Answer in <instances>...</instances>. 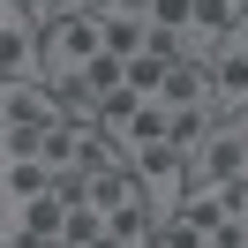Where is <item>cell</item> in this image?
<instances>
[{
	"label": "cell",
	"instance_id": "cell-1",
	"mask_svg": "<svg viewBox=\"0 0 248 248\" xmlns=\"http://www.w3.org/2000/svg\"><path fill=\"white\" fill-rule=\"evenodd\" d=\"M233 173H248V128L218 113V128H211V136H203V151L188 158V181H203V188H218V181H233Z\"/></svg>",
	"mask_w": 248,
	"mask_h": 248
},
{
	"label": "cell",
	"instance_id": "cell-2",
	"mask_svg": "<svg viewBox=\"0 0 248 248\" xmlns=\"http://www.w3.org/2000/svg\"><path fill=\"white\" fill-rule=\"evenodd\" d=\"M98 53H106V38H98L91 16H61L46 31V61H38V76H68V68H91Z\"/></svg>",
	"mask_w": 248,
	"mask_h": 248
},
{
	"label": "cell",
	"instance_id": "cell-3",
	"mask_svg": "<svg viewBox=\"0 0 248 248\" xmlns=\"http://www.w3.org/2000/svg\"><path fill=\"white\" fill-rule=\"evenodd\" d=\"M46 61V31L31 16H0V83H38Z\"/></svg>",
	"mask_w": 248,
	"mask_h": 248
},
{
	"label": "cell",
	"instance_id": "cell-4",
	"mask_svg": "<svg viewBox=\"0 0 248 248\" xmlns=\"http://www.w3.org/2000/svg\"><path fill=\"white\" fill-rule=\"evenodd\" d=\"M158 106L188 113V106H211V61H173L166 83H158Z\"/></svg>",
	"mask_w": 248,
	"mask_h": 248
},
{
	"label": "cell",
	"instance_id": "cell-5",
	"mask_svg": "<svg viewBox=\"0 0 248 248\" xmlns=\"http://www.w3.org/2000/svg\"><path fill=\"white\" fill-rule=\"evenodd\" d=\"M8 218H16V233L31 248H46V241H61V226H68V211H61V196H31V203H8Z\"/></svg>",
	"mask_w": 248,
	"mask_h": 248
},
{
	"label": "cell",
	"instance_id": "cell-6",
	"mask_svg": "<svg viewBox=\"0 0 248 248\" xmlns=\"http://www.w3.org/2000/svg\"><path fill=\"white\" fill-rule=\"evenodd\" d=\"M91 203L106 218H121V211H143V181H136V166H106V173H91Z\"/></svg>",
	"mask_w": 248,
	"mask_h": 248
},
{
	"label": "cell",
	"instance_id": "cell-7",
	"mask_svg": "<svg viewBox=\"0 0 248 248\" xmlns=\"http://www.w3.org/2000/svg\"><path fill=\"white\" fill-rule=\"evenodd\" d=\"M53 188V166L46 158H0V203H31Z\"/></svg>",
	"mask_w": 248,
	"mask_h": 248
},
{
	"label": "cell",
	"instance_id": "cell-8",
	"mask_svg": "<svg viewBox=\"0 0 248 248\" xmlns=\"http://www.w3.org/2000/svg\"><path fill=\"white\" fill-rule=\"evenodd\" d=\"M173 218H181V226H196V233H211L218 218H226V196H218V188H203V181H188V188H181V211H173Z\"/></svg>",
	"mask_w": 248,
	"mask_h": 248
},
{
	"label": "cell",
	"instance_id": "cell-9",
	"mask_svg": "<svg viewBox=\"0 0 248 248\" xmlns=\"http://www.w3.org/2000/svg\"><path fill=\"white\" fill-rule=\"evenodd\" d=\"M121 143L106 136V128H76V158H68V166H83V173H106V166H121Z\"/></svg>",
	"mask_w": 248,
	"mask_h": 248
},
{
	"label": "cell",
	"instance_id": "cell-10",
	"mask_svg": "<svg viewBox=\"0 0 248 248\" xmlns=\"http://www.w3.org/2000/svg\"><path fill=\"white\" fill-rule=\"evenodd\" d=\"M98 38H106V53L136 61V53L151 46V23H143V16H106V23H98Z\"/></svg>",
	"mask_w": 248,
	"mask_h": 248
},
{
	"label": "cell",
	"instance_id": "cell-11",
	"mask_svg": "<svg viewBox=\"0 0 248 248\" xmlns=\"http://www.w3.org/2000/svg\"><path fill=\"white\" fill-rule=\"evenodd\" d=\"M166 121H173V113L158 106V98H136V113H128V128H121V151H136V143H158V136H166Z\"/></svg>",
	"mask_w": 248,
	"mask_h": 248
},
{
	"label": "cell",
	"instance_id": "cell-12",
	"mask_svg": "<svg viewBox=\"0 0 248 248\" xmlns=\"http://www.w3.org/2000/svg\"><path fill=\"white\" fill-rule=\"evenodd\" d=\"M98 233H106V211H98V203H76V211H68V226H61V241H68V248H91Z\"/></svg>",
	"mask_w": 248,
	"mask_h": 248
},
{
	"label": "cell",
	"instance_id": "cell-13",
	"mask_svg": "<svg viewBox=\"0 0 248 248\" xmlns=\"http://www.w3.org/2000/svg\"><path fill=\"white\" fill-rule=\"evenodd\" d=\"M143 23H151V31H173V38H181L188 23H196V0H151V16H143Z\"/></svg>",
	"mask_w": 248,
	"mask_h": 248
},
{
	"label": "cell",
	"instance_id": "cell-14",
	"mask_svg": "<svg viewBox=\"0 0 248 248\" xmlns=\"http://www.w3.org/2000/svg\"><path fill=\"white\" fill-rule=\"evenodd\" d=\"M83 83H91L98 98H106V91H121V83H128V61H121V53H98V61L83 68Z\"/></svg>",
	"mask_w": 248,
	"mask_h": 248
},
{
	"label": "cell",
	"instance_id": "cell-15",
	"mask_svg": "<svg viewBox=\"0 0 248 248\" xmlns=\"http://www.w3.org/2000/svg\"><path fill=\"white\" fill-rule=\"evenodd\" d=\"M38 158H46V166L61 173L68 158H76V121H53V128H46V143H38Z\"/></svg>",
	"mask_w": 248,
	"mask_h": 248
},
{
	"label": "cell",
	"instance_id": "cell-16",
	"mask_svg": "<svg viewBox=\"0 0 248 248\" xmlns=\"http://www.w3.org/2000/svg\"><path fill=\"white\" fill-rule=\"evenodd\" d=\"M166 68H173V61H151V53H136V61H128V91H136V98H158Z\"/></svg>",
	"mask_w": 248,
	"mask_h": 248
},
{
	"label": "cell",
	"instance_id": "cell-17",
	"mask_svg": "<svg viewBox=\"0 0 248 248\" xmlns=\"http://www.w3.org/2000/svg\"><path fill=\"white\" fill-rule=\"evenodd\" d=\"M53 196H61V211L91 203V173H83V166H61V173H53Z\"/></svg>",
	"mask_w": 248,
	"mask_h": 248
},
{
	"label": "cell",
	"instance_id": "cell-18",
	"mask_svg": "<svg viewBox=\"0 0 248 248\" xmlns=\"http://www.w3.org/2000/svg\"><path fill=\"white\" fill-rule=\"evenodd\" d=\"M181 61H218V31L188 23V31H181Z\"/></svg>",
	"mask_w": 248,
	"mask_h": 248
},
{
	"label": "cell",
	"instance_id": "cell-19",
	"mask_svg": "<svg viewBox=\"0 0 248 248\" xmlns=\"http://www.w3.org/2000/svg\"><path fill=\"white\" fill-rule=\"evenodd\" d=\"M16 8H23V16H31V23H38V31H53V23L68 16V0H16Z\"/></svg>",
	"mask_w": 248,
	"mask_h": 248
},
{
	"label": "cell",
	"instance_id": "cell-20",
	"mask_svg": "<svg viewBox=\"0 0 248 248\" xmlns=\"http://www.w3.org/2000/svg\"><path fill=\"white\" fill-rule=\"evenodd\" d=\"M68 16H91V23H106V16H121V0H68Z\"/></svg>",
	"mask_w": 248,
	"mask_h": 248
},
{
	"label": "cell",
	"instance_id": "cell-21",
	"mask_svg": "<svg viewBox=\"0 0 248 248\" xmlns=\"http://www.w3.org/2000/svg\"><path fill=\"white\" fill-rule=\"evenodd\" d=\"M121 16H151V0H121Z\"/></svg>",
	"mask_w": 248,
	"mask_h": 248
},
{
	"label": "cell",
	"instance_id": "cell-22",
	"mask_svg": "<svg viewBox=\"0 0 248 248\" xmlns=\"http://www.w3.org/2000/svg\"><path fill=\"white\" fill-rule=\"evenodd\" d=\"M226 16H233V23H248V0H226Z\"/></svg>",
	"mask_w": 248,
	"mask_h": 248
},
{
	"label": "cell",
	"instance_id": "cell-23",
	"mask_svg": "<svg viewBox=\"0 0 248 248\" xmlns=\"http://www.w3.org/2000/svg\"><path fill=\"white\" fill-rule=\"evenodd\" d=\"M91 248H121V241H113V233H98V241H91Z\"/></svg>",
	"mask_w": 248,
	"mask_h": 248
},
{
	"label": "cell",
	"instance_id": "cell-24",
	"mask_svg": "<svg viewBox=\"0 0 248 248\" xmlns=\"http://www.w3.org/2000/svg\"><path fill=\"white\" fill-rule=\"evenodd\" d=\"M0 16H23V8H16V0H0Z\"/></svg>",
	"mask_w": 248,
	"mask_h": 248
},
{
	"label": "cell",
	"instance_id": "cell-25",
	"mask_svg": "<svg viewBox=\"0 0 248 248\" xmlns=\"http://www.w3.org/2000/svg\"><path fill=\"white\" fill-rule=\"evenodd\" d=\"M0 128H8V91H0Z\"/></svg>",
	"mask_w": 248,
	"mask_h": 248
},
{
	"label": "cell",
	"instance_id": "cell-26",
	"mask_svg": "<svg viewBox=\"0 0 248 248\" xmlns=\"http://www.w3.org/2000/svg\"><path fill=\"white\" fill-rule=\"evenodd\" d=\"M46 248H68V241H46Z\"/></svg>",
	"mask_w": 248,
	"mask_h": 248
},
{
	"label": "cell",
	"instance_id": "cell-27",
	"mask_svg": "<svg viewBox=\"0 0 248 248\" xmlns=\"http://www.w3.org/2000/svg\"><path fill=\"white\" fill-rule=\"evenodd\" d=\"M241 128H248V113H241Z\"/></svg>",
	"mask_w": 248,
	"mask_h": 248
}]
</instances>
